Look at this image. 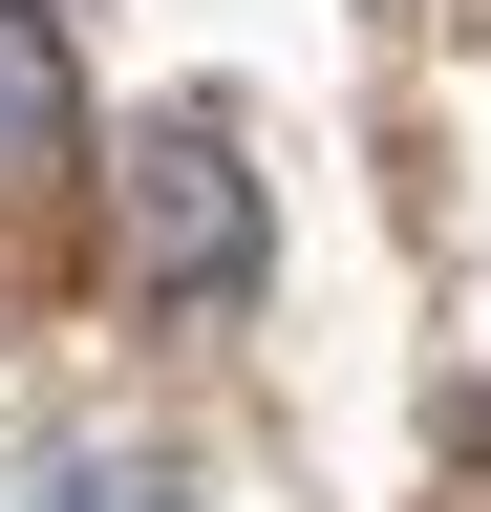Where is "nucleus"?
I'll return each mask as SVG.
<instances>
[{"label": "nucleus", "mask_w": 491, "mask_h": 512, "mask_svg": "<svg viewBox=\"0 0 491 512\" xmlns=\"http://www.w3.org/2000/svg\"><path fill=\"white\" fill-rule=\"evenodd\" d=\"M257 256H278L257 235V150H235L214 107H171L150 150H129V278L214 320V299H257Z\"/></svg>", "instance_id": "obj_1"}, {"label": "nucleus", "mask_w": 491, "mask_h": 512, "mask_svg": "<svg viewBox=\"0 0 491 512\" xmlns=\"http://www.w3.org/2000/svg\"><path fill=\"white\" fill-rule=\"evenodd\" d=\"M65 512H193V491H171V470H150V448H107V470H86Z\"/></svg>", "instance_id": "obj_3"}, {"label": "nucleus", "mask_w": 491, "mask_h": 512, "mask_svg": "<svg viewBox=\"0 0 491 512\" xmlns=\"http://www.w3.org/2000/svg\"><path fill=\"white\" fill-rule=\"evenodd\" d=\"M65 150H86V64H65L43 0H0V192H43Z\"/></svg>", "instance_id": "obj_2"}]
</instances>
